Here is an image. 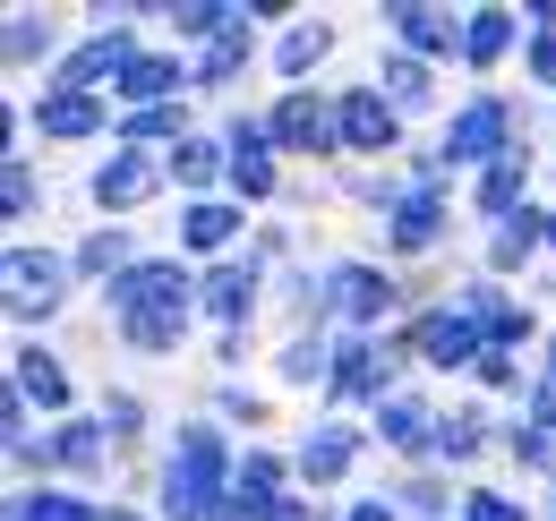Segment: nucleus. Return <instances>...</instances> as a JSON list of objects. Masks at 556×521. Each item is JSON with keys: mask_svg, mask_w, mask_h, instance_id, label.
Listing matches in <instances>:
<instances>
[{"mask_svg": "<svg viewBox=\"0 0 556 521\" xmlns=\"http://www.w3.org/2000/svg\"><path fill=\"white\" fill-rule=\"evenodd\" d=\"M112 308L138 351H172L189 317V282H180V265H129V274H112Z\"/></svg>", "mask_w": 556, "mask_h": 521, "instance_id": "obj_1", "label": "nucleus"}, {"mask_svg": "<svg viewBox=\"0 0 556 521\" xmlns=\"http://www.w3.org/2000/svg\"><path fill=\"white\" fill-rule=\"evenodd\" d=\"M214 496H223V436L214 428H189L180 454H172V479H163V513L172 521H206ZM231 505V496H223Z\"/></svg>", "mask_w": 556, "mask_h": 521, "instance_id": "obj_2", "label": "nucleus"}, {"mask_svg": "<svg viewBox=\"0 0 556 521\" xmlns=\"http://www.w3.org/2000/svg\"><path fill=\"white\" fill-rule=\"evenodd\" d=\"M412 351L419 359H437V368H463V359H488V333L471 308H428L412 333Z\"/></svg>", "mask_w": 556, "mask_h": 521, "instance_id": "obj_3", "label": "nucleus"}, {"mask_svg": "<svg viewBox=\"0 0 556 521\" xmlns=\"http://www.w3.org/2000/svg\"><path fill=\"white\" fill-rule=\"evenodd\" d=\"M496 145H505V103H471V112H454V137L437 145V163H488Z\"/></svg>", "mask_w": 556, "mask_h": 521, "instance_id": "obj_4", "label": "nucleus"}, {"mask_svg": "<svg viewBox=\"0 0 556 521\" xmlns=\"http://www.w3.org/2000/svg\"><path fill=\"white\" fill-rule=\"evenodd\" d=\"M129 61H138V52H129V35H121V26H103L94 43H77L70 61H61V94H86L94 77H121Z\"/></svg>", "mask_w": 556, "mask_h": 521, "instance_id": "obj_5", "label": "nucleus"}, {"mask_svg": "<svg viewBox=\"0 0 556 521\" xmlns=\"http://www.w3.org/2000/svg\"><path fill=\"white\" fill-rule=\"evenodd\" d=\"M9 308L17 317H52L61 308V257H9Z\"/></svg>", "mask_w": 556, "mask_h": 521, "instance_id": "obj_6", "label": "nucleus"}, {"mask_svg": "<svg viewBox=\"0 0 556 521\" xmlns=\"http://www.w3.org/2000/svg\"><path fill=\"white\" fill-rule=\"evenodd\" d=\"M275 137L317 154V145H334V137H343V112H326L317 94H282V103H275Z\"/></svg>", "mask_w": 556, "mask_h": 521, "instance_id": "obj_7", "label": "nucleus"}, {"mask_svg": "<svg viewBox=\"0 0 556 521\" xmlns=\"http://www.w3.org/2000/svg\"><path fill=\"white\" fill-rule=\"evenodd\" d=\"M343 145H359V154H386V145H394V103H386L377 86L343 94Z\"/></svg>", "mask_w": 556, "mask_h": 521, "instance_id": "obj_8", "label": "nucleus"}, {"mask_svg": "<svg viewBox=\"0 0 556 521\" xmlns=\"http://www.w3.org/2000/svg\"><path fill=\"white\" fill-rule=\"evenodd\" d=\"M282 505H291V496H282V470H275V461H266V454H249V470L231 479V513L282 521Z\"/></svg>", "mask_w": 556, "mask_h": 521, "instance_id": "obj_9", "label": "nucleus"}, {"mask_svg": "<svg viewBox=\"0 0 556 521\" xmlns=\"http://www.w3.org/2000/svg\"><path fill=\"white\" fill-rule=\"evenodd\" d=\"M231 180H240L249 196L275 189V129H249V120L231 129Z\"/></svg>", "mask_w": 556, "mask_h": 521, "instance_id": "obj_10", "label": "nucleus"}, {"mask_svg": "<svg viewBox=\"0 0 556 521\" xmlns=\"http://www.w3.org/2000/svg\"><path fill=\"white\" fill-rule=\"evenodd\" d=\"M386 300H394V282H386L377 265H343V274H334V308H343V317H386Z\"/></svg>", "mask_w": 556, "mask_h": 521, "instance_id": "obj_11", "label": "nucleus"}, {"mask_svg": "<svg viewBox=\"0 0 556 521\" xmlns=\"http://www.w3.org/2000/svg\"><path fill=\"white\" fill-rule=\"evenodd\" d=\"M146 189H154V163H146V154H112V163L94 171V196H103V205H138Z\"/></svg>", "mask_w": 556, "mask_h": 521, "instance_id": "obj_12", "label": "nucleus"}, {"mask_svg": "<svg viewBox=\"0 0 556 521\" xmlns=\"http://www.w3.org/2000/svg\"><path fill=\"white\" fill-rule=\"evenodd\" d=\"M206 308L240 333V326H249V308H257V282H249L240 265H223V274H206Z\"/></svg>", "mask_w": 556, "mask_h": 521, "instance_id": "obj_13", "label": "nucleus"}, {"mask_svg": "<svg viewBox=\"0 0 556 521\" xmlns=\"http://www.w3.org/2000/svg\"><path fill=\"white\" fill-rule=\"evenodd\" d=\"M437 410H419V402H377V428H386V445H403V454H419V445H437V428H428Z\"/></svg>", "mask_w": 556, "mask_h": 521, "instance_id": "obj_14", "label": "nucleus"}, {"mask_svg": "<svg viewBox=\"0 0 556 521\" xmlns=\"http://www.w3.org/2000/svg\"><path fill=\"white\" fill-rule=\"evenodd\" d=\"M437 231H445V205H437L428 189H412L403 205H394V249H428Z\"/></svg>", "mask_w": 556, "mask_h": 521, "instance_id": "obj_15", "label": "nucleus"}, {"mask_svg": "<svg viewBox=\"0 0 556 521\" xmlns=\"http://www.w3.org/2000/svg\"><path fill=\"white\" fill-rule=\"evenodd\" d=\"M386 385V351L377 342H343L334 351V393H377Z\"/></svg>", "mask_w": 556, "mask_h": 521, "instance_id": "obj_16", "label": "nucleus"}, {"mask_svg": "<svg viewBox=\"0 0 556 521\" xmlns=\"http://www.w3.org/2000/svg\"><path fill=\"white\" fill-rule=\"evenodd\" d=\"M17 393H26V402H43V410H61V402H70L61 359H43V351H17Z\"/></svg>", "mask_w": 556, "mask_h": 521, "instance_id": "obj_17", "label": "nucleus"}, {"mask_svg": "<svg viewBox=\"0 0 556 521\" xmlns=\"http://www.w3.org/2000/svg\"><path fill=\"white\" fill-rule=\"evenodd\" d=\"M471 317H480V333H488V351H514L522 333H531V317L514 308V300H496V291H480L471 300Z\"/></svg>", "mask_w": 556, "mask_h": 521, "instance_id": "obj_18", "label": "nucleus"}, {"mask_svg": "<svg viewBox=\"0 0 556 521\" xmlns=\"http://www.w3.org/2000/svg\"><path fill=\"white\" fill-rule=\"evenodd\" d=\"M112 86H121L129 103H154V94H172V86H180V61H154V52H138V61L112 77Z\"/></svg>", "mask_w": 556, "mask_h": 521, "instance_id": "obj_19", "label": "nucleus"}, {"mask_svg": "<svg viewBox=\"0 0 556 521\" xmlns=\"http://www.w3.org/2000/svg\"><path fill=\"white\" fill-rule=\"evenodd\" d=\"M505 43H514V17H505V9H480V17L463 26V61H471V68H488Z\"/></svg>", "mask_w": 556, "mask_h": 521, "instance_id": "obj_20", "label": "nucleus"}, {"mask_svg": "<svg viewBox=\"0 0 556 521\" xmlns=\"http://www.w3.org/2000/svg\"><path fill=\"white\" fill-rule=\"evenodd\" d=\"M35 120H43V137H86L103 112H94V94H43V112H35Z\"/></svg>", "mask_w": 556, "mask_h": 521, "instance_id": "obj_21", "label": "nucleus"}, {"mask_svg": "<svg viewBox=\"0 0 556 521\" xmlns=\"http://www.w3.org/2000/svg\"><path fill=\"white\" fill-rule=\"evenodd\" d=\"M394 26H403V43H419V52H454V17L445 9H394Z\"/></svg>", "mask_w": 556, "mask_h": 521, "instance_id": "obj_22", "label": "nucleus"}, {"mask_svg": "<svg viewBox=\"0 0 556 521\" xmlns=\"http://www.w3.org/2000/svg\"><path fill=\"white\" fill-rule=\"evenodd\" d=\"M249 26H257V9H240V17H231V26L206 43V77H231V68L249 61Z\"/></svg>", "mask_w": 556, "mask_h": 521, "instance_id": "obj_23", "label": "nucleus"}, {"mask_svg": "<svg viewBox=\"0 0 556 521\" xmlns=\"http://www.w3.org/2000/svg\"><path fill=\"white\" fill-rule=\"evenodd\" d=\"M514 196H522V154L488 163V180H480V214H505V223H514Z\"/></svg>", "mask_w": 556, "mask_h": 521, "instance_id": "obj_24", "label": "nucleus"}, {"mask_svg": "<svg viewBox=\"0 0 556 521\" xmlns=\"http://www.w3.org/2000/svg\"><path fill=\"white\" fill-rule=\"evenodd\" d=\"M300 470H308V479H343V470H351V436H343V428L308 436V445H300Z\"/></svg>", "mask_w": 556, "mask_h": 521, "instance_id": "obj_25", "label": "nucleus"}, {"mask_svg": "<svg viewBox=\"0 0 556 521\" xmlns=\"http://www.w3.org/2000/svg\"><path fill=\"white\" fill-rule=\"evenodd\" d=\"M231 17H240V9H223V0H180V9H172V26H180V35H223V26H231Z\"/></svg>", "mask_w": 556, "mask_h": 521, "instance_id": "obj_26", "label": "nucleus"}, {"mask_svg": "<svg viewBox=\"0 0 556 521\" xmlns=\"http://www.w3.org/2000/svg\"><path fill=\"white\" fill-rule=\"evenodd\" d=\"M240 231V214L231 205H189V249H223Z\"/></svg>", "mask_w": 556, "mask_h": 521, "instance_id": "obj_27", "label": "nucleus"}, {"mask_svg": "<svg viewBox=\"0 0 556 521\" xmlns=\"http://www.w3.org/2000/svg\"><path fill=\"white\" fill-rule=\"evenodd\" d=\"M326 43H334L326 26H291V35H282V68H291V77H300V68H317V61H326Z\"/></svg>", "mask_w": 556, "mask_h": 521, "instance_id": "obj_28", "label": "nucleus"}, {"mask_svg": "<svg viewBox=\"0 0 556 521\" xmlns=\"http://www.w3.org/2000/svg\"><path fill=\"white\" fill-rule=\"evenodd\" d=\"M172 171H180V180H214V171H231V154H214V145H189V137H180Z\"/></svg>", "mask_w": 556, "mask_h": 521, "instance_id": "obj_29", "label": "nucleus"}, {"mask_svg": "<svg viewBox=\"0 0 556 521\" xmlns=\"http://www.w3.org/2000/svg\"><path fill=\"white\" fill-rule=\"evenodd\" d=\"M129 249H121V231H94V240H86V249H77V265H86V274H129Z\"/></svg>", "mask_w": 556, "mask_h": 521, "instance_id": "obj_30", "label": "nucleus"}, {"mask_svg": "<svg viewBox=\"0 0 556 521\" xmlns=\"http://www.w3.org/2000/svg\"><path fill=\"white\" fill-rule=\"evenodd\" d=\"M437 454H480V428H471V410H454V419H445V428H437Z\"/></svg>", "mask_w": 556, "mask_h": 521, "instance_id": "obj_31", "label": "nucleus"}, {"mask_svg": "<svg viewBox=\"0 0 556 521\" xmlns=\"http://www.w3.org/2000/svg\"><path fill=\"white\" fill-rule=\"evenodd\" d=\"M531 240H540V223H531V214H514V223H496V265H514L522 249H531Z\"/></svg>", "mask_w": 556, "mask_h": 521, "instance_id": "obj_32", "label": "nucleus"}, {"mask_svg": "<svg viewBox=\"0 0 556 521\" xmlns=\"http://www.w3.org/2000/svg\"><path fill=\"white\" fill-rule=\"evenodd\" d=\"M17 521H94L77 496H35V505H17Z\"/></svg>", "mask_w": 556, "mask_h": 521, "instance_id": "obj_33", "label": "nucleus"}, {"mask_svg": "<svg viewBox=\"0 0 556 521\" xmlns=\"http://www.w3.org/2000/svg\"><path fill=\"white\" fill-rule=\"evenodd\" d=\"M0 205H9V214H35V171H26V163L0 171Z\"/></svg>", "mask_w": 556, "mask_h": 521, "instance_id": "obj_34", "label": "nucleus"}, {"mask_svg": "<svg viewBox=\"0 0 556 521\" xmlns=\"http://www.w3.org/2000/svg\"><path fill=\"white\" fill-rule=\"evenodd\" d=\"M386 77H394V103H419V94H428V68L419 61H394Z\"/></svg>", "mask_w": 556, "mask_h": 521, "instance_id": "obj_35", "label": "nucleus"}, {"mask_svg": "<svg viewBox=\"0 0 556 521\" xmlns=\"http://www.w3.org/2000/svg\"><path fill=\"white\" fill-rule=\"evenodd\" d=\"M52 454H61V461H94V454H103V428H70Z\"/></svg>", "mask_w": 556, "mask_h": 521, "instance_id": "obj_36", "label": "nucleus"}, {"mask_svg": "<svg viewBox=\"0 0 556 521\" xmlns=\"http://www.w3.org/2000/svg\"><path fill=\"white\" fill-rule=\"evenodd\" d=\"M43 52V26L35 17H9V61H35Z\"/></svg>", "mask_w": 556, "mask_h": 521, "instance_id": "obj_37", "label": "nucleus"}, {"mask_svg": "<svg viewBox=\"0 0 556 521\" xmlns=\"http://www.w3.org/2000/svg\"><path fill=\"white\" fill-rule=\"evenodd\" d=\"M317 359H326L317 342H291V351H282V377H300V385H308V377H317Z\"/></svg>", "mask_w": 556, "mask_h": 521, "instance_id": "obj_38", "label": "nucleus"}, {"mask_svg": "<svg viewBox=\"0 0 556 521\" xmlns=\"http://www.w3.org/2000/svg\"><path fill=\"white\" fill-rule=\"evenodd\" d=\"M514 454H522V461H556L548 428H514Z\"/></svg>", "mask_w": 556, "mask_h": 521, "instance_id": "obj_39", "label": "nucleus"}, {"mask_svg": "<svg viewBox=\"0 0 556 521\" xmlns=\"http://www.w3.org/2000/svg\"><path fill=\"white\" fill-rule=\"evenodd\" d=\"M103 428H112V436H129V428H138V402H129V393H112V410H103Z\"/></svg>", "mask_w": 556, "mask_h": 521, "instance_id": "obj_40", "label": "nucleus"}, {"mask_svg": "<svg viewBox=\"0 0 556 521\" xmlns=\"http://www.w3.org/2000/svg\"><path fill=\"white\" fill-rule=\"evenodd\" d=\"M471 521H522V505H505V496H471Z\"/></svg>", "mask_w": 556, "mask_h": 521, "instance_id": "obj_41", "label": "nucleus"}, {"mask_svg": "<svg viewBox=\"0 0 556 521\" xmlns=\"http://www.w3.org/2000/svg\"><path fill=\"white\" fill-rule=\"evenodd\" d=\"M163 129H180V112H138L129 120V137H163Z\"/></svg>", "mask_w": 556, "mask_h": 521, "instance_id": "obj_42", "label": "nucleus"}, {"mask_svg": "<svg viewBox=\"0 0 556 521\" xmlns=\"http://www.w3.org/2000/svg\"><path fill=\"white\" fill-rule=\"evenodd\" d=\"M531 68H540V77H556V35H540V43H531Z\"/></svg>", "mask_w": 556, "mask_h": 521, "instance_id": "obj_43", "label": "nucleus"}, {"mask_svg": "<svg viewBox=\"0 0 556 521\" xmlns=\"http://www.w3.org/2000/svg\"><path fill=\"white\" fill-rule=\"evenodd\" d=\"M531 410H540V428H556V385L540 393V402H531Z\"/></svg>", "mask_w": 556, "mask_h": 521, "instance_id": "obj_44", "label": "nucleus"}, {"mask_svg": "<svg viewBox=\"0 0 556 521\" xmlns=\"http://www.w3.org/2000/svg\"><path fill=\"white\" fill-rule=\"evenodd\" d=\"M351 521H394V513H386V505H359V513H351Z\"/></svg>", "mask_w": 556, "mask_h": 521, "instance_id": "obj_45", "label": "nucleus"}, {"mask_svg": "<svg viewBox=\"0 0 556 521\" xmlns=\"http://www.w3.org/2000/svg\"><path fill=\"white\" fill-rule=\"evenodd\" d=\"M94 521H138V513H121V505H112V513H94Z\"/></svg>", "mask_w": 556, "mask_h": 521, "instance_id": "obj_46", "label": "nucleus"}, {"mask_svg": "<svg viewBox=\"0 0 556 521\" xmlns=\"http://www.w3.org/2000/svg\"><path fill=\"white\" fill-rule=\"evenodd\" d=\"M548 249H556V214H548Z\"/></svg>", "mask_w": 556, "mask_h": 521, "instance_id": "obj_47", "label": "nucleus"}, {"mask_svg": "<svg viewBox=\"0 0 556 521\" xmlns=\"http://www.w3.org/2000/svg\"><path fill=\"white\" fill-rule=\"evenodd\" d=\"M548 385H556V377H548Z\"/></svg>", "mask_w": 556, "mask_h": 521, "instance_id": "obj_48", "label": "nucleus"}]
</instances>
